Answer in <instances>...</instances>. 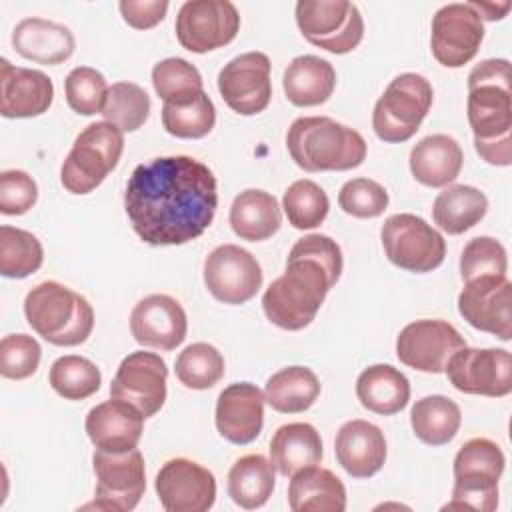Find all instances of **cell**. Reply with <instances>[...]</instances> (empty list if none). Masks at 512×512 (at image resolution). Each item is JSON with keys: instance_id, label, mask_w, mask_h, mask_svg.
Instances as JSON below:
<instances>
[{"instance_id": "1", "label": "cell", "mask_w": 512, "mask_h": 512, "mask_svg": "<svg viewBox=\"0 0 512 512\" xmlns=\"http://www.w3.org/2000/svg\"><path fill=\"white\" fill-rule=\"evenodd\" d=\"M124 208L132 230L152 246L196 240L214 220V172L192 156H158L138 164L126 184Z\"/></svg>"}, {"instance_id": "2", "label": "cell", "mask_w": 512, "mask_h": 512, "mask_svg": "<svg viewBox=\"0 0 512 512\" xmlns=\"http://www.w3.org/2000/svg\"><path fill=\"white\" fill-rule=\"evenodd\" d=\"M342 250L326 234L300 238L286 260V270L262 296L266 318L282 330H302L318 314L328 290L340 280Z\"/></svg>"}, {"instance_id": "3", "label": "cell", "mask_w": 512, "mask_h": 512, "mask_svg": "<svg viewBox=\"0 0 512 512\" xmlns=\"http://www.w3.org/2000/svg\"><path fill=\"white\" fill-rule=\"evenodd\" d=\"M468 122L474 148L492 166L512 164V90L510 62L490 58L468 74Z\"/></svg>"}, {"instance_id": "4", "label": "cell", "mask_w": 512, "mask_h": 512, "mask_svg": "<svg viewBox=\"0 0 512 512\" xmlns=\"http://www.w3.org/2000/svg\"><path fill=\"white\" fill-rule=\"evenodd\" d=\"M286 146L298 168L306 172L352 170L366 158L362 134L328 116L296 118L286 134Z\"/></svg>"}, {"instance_id": "5", "label": "cell", "mask_w": 512, "mask_h": 512, "mask_svg": "<svg viewBox=\"0 0 512 512\" xmlns=\"http://www.w3.org/2000/svg\"><path fill=\"white\" fill-rule=\"evenodd\" d=\"M24 314L32 330L54 346H78L94 328L90 302L56 280L40 282L26 294Z\"/></svg>"}, {"instance_id": "6", "label": "cell", "mask_w": 512, "mask_h": 512, "mask_svg": "<svg viewBox=\"0 0 512 512\" xmlns=\"http://www.w3.org/2000/svg\"><path fill=\"white\" fill-rule=\"evenodd\" d=\"M504 452L488 438H470L454 458L452 500L444 510L492 512L498 508V480L504 472Z\"/></svg>"}, {"instance_id": "7", "label": "cell", "mask_w": 512, "mask_h": 512, "mask_svg": "<svg viewBox=\"0 0 512 512\" xmlns=\"http://www.w3.org/2000/svg\"><path fill=\"white\" fill-rule=\"evenodd\" d=\"M124 132L110 122L88 124L74 140L62 168L60 182L72 194H88L118 166Z\"/></svg>"}, {"instance_id": "8", "label": "cell", "mask_w": 512, "mask_h": 512, "mask_svg": "<svg viewBox=\"0 0 512 512\" xmlns=\"http://www.w3.org/2000/svg\"><path fill=\"white\" fill-rule=\"evenodd\" d=\"M432 100V84L422 74H398L374 106L372 128L376 136L388 144L410 140L430 112Z\"/></svg>"}, {"instance_id": "9", "label": "cell", "mask_w": 512, "mask_h": 512, "mask_svg": "<svg viewBox=\"0 0 512 512\" xmlns=\"http://www.w3.org/2000/svg\"><path fill=\"white\" fill-rule=\"evenodd\" d=\"M380 240L386 258L408 272L436 270L446 256V242L424 218L416 214H392L384 220Z\"/></svg>"}, {"instance_id": "10", "label": "cell", "mask_w": 512, "mask_h": 512, "mask_svg": "<svg viewBox=\"0 0 512 512\" xmlns=\"http://www.w3.org/2000/svg\"><path fill=\"white\" fill-rule=\"evenodd\" d=\"M296 24L310 44L332 54L352 52L364 36L362 14L346 0H300Z\"/></svg>"}, {"instance_id": "11", "label": "cell", "mask_w": 512, "mask_h": 512, "mask_svg": "<svg viewBox=\"0 0 512 512\" xmlns=\"http://www.w3.org/2000/svg\"><path fill=\"white\" fill-rule=\"evenodd\" d=\"M96 474L94 502L86 508L128 512L134 510L146 490L144 456L138 448L128 452L96 450L92 456Z\"/></svg>"}, {"instance_id": "12", "label": "cell", "mask_w": 512, "mask_h": 512, "mask_svg": "<svg viewBox=\"0 0 512 512\" xmlns=\"http://www.w3.org/2000/svg\"><path fill=\"white\" fill-rule=\"evenodd\" d=\"M174 28L182 48L204 54L236 38L240 14L228 0H188L180 6Z\"/></svg>"}, {"instance_id": "13", "label": "cell", "mask_w": 512, "mask_h": 512, "mask_svg": "<svg viewBox=\"0 0 512 512\" xmlns=\"http://www.w3.org/2000/svg\"><path fill=\"white\" fill-rule=\"evenodd\" d=\"M464 394L502 398L512 392V356L504 348H460L444 368Z\"/></svg>"}, {"instance_id": "14", "label": "cell", "mask_w": 512, "mask_h": 512, "mask_svg": "<svg viewBox=\"0 0 512 512\" xmlns=\"http://www.w3.org/2000/svg\"><path fill=\"white\" fill-rule=\"evenodd\" d=\"M430 30L432 56L446 68L468 64L484 40V22L470 2H450L438 8Z\"/></svg>"}, {"instance_id": "15", "label": "cell", "mask_w": 512, "mask_h": 512, "mask_svg": "<svg viewBox=\"0 0 512 512\" xmlns=\"http://www.w3.org/2000/svg\"><path fill=\"white\" fill-rule=\"evenodd\" d=\"M466 346L462 334L438 318H422L406 324L396 338V356L402 364L428 372H444L448 360Z\"/></svg>"}, {"instance_id": "16", "label": "cell", "mask_w": 512, "mask_h": 512, "mask_svg": "<svg viewBox=\"0 0 512 512\" xmlns=\"http://www.w3.org/2000/svg\"><path fill=\"white\" fill-rule=\"evenodd\" d=\"M204 284L218 302L244 304L260 290L262 268L248 250L236 244H222L204 260Z\"/></svg>"}, {"instance_id": "17", "label": "cell", "mask_w": 512, "mask_h": 512, "mask_svg": "<svg viewBox=\"0 0 512 512\" xmlns=\"http://www.w3.org/2000/svg\"><path fill=\"white\" fill-rule=\"evenodd\" d=\"M460 316L476 330L512 338V284L506 274L480 276L464 282L458 294Z\"/></svg>"}, {"instance_id": "18", "label": "cell", "mask_w": 512, "mask_h": 512, "mask_svg": "<svg viewBox=\"0 0 512 512\" xmlns=\"http://www.w3.org/2000/svg\"><path fill=\"white\" fill-rule=\"evenodd\" d=\"M154 488L166 512H206L216 500V478L190 458H170L156 474Z\"/></svg>"}, {"instance_id": "19", "label": "cell", "mask_w": 512, "mask_h": 512, "mask_svg": "<svg viewBox=\"0 0 512 512\" xmlns=\"http://www.w3.org/2000/svg\"><path fill=\"white\" fill-rule=\"evenodd\" d=\"M270 58L264 52H244L232 58L218 74V90L230 110L254 116L266 110L272 96Z\"/></svg>"}, {"instance_id": "20", "label": "cell", "mask_w": 512, "mask_h": 512, "mask_svg": "<svg viewBox=\"0 0 512 512\" xmlns=\"http://www.w3.org/2000/svg\"><path fill=\"white\" fill-rule=\"evenodd\" d=\"M166 380V362L154 352L136 350L120 362L110 384V396L130 402L144 418H150L166 402Z\"/></svg>"}, {"instance_id": "21", "label": "cell", "mask_w": 512, "mask_h": 512, "mask_svg": "<svg viewBox=\"0 0 512 512\" xmlns=\"http://www.w3.org/2000/svg\"><path fill=\"white\" fill-rule=\"evenodd\" d=\"M130 332L138 344L170 352L184 342L188 318L176 298L168 294H150L132 308Z\"/></svg>"}, {"instance_id": "22", "label": "cell", "mask_w": 512, "mask_h": 512, "mask_svg": "<svg viewBox=\"0 0 512 512\" xmlns=\"http://www.w3.org/2000/svg\"><path fill=\"white\" fill-rule=\"evenodd\" d=\"M264 392L252 382L226 386L216 400V430L232 444H250L264 426Z\"/></svg>"}, {"instance_id": "23", "label": "cell", "mask_w": 512, "mask_h": 512, "mask_svg": "<svg viewBox=\"0 0 512 512\" xmlns=\"http://www.w3.org/2000/svg\"><path fill=\"white\" fill-rule=\"evenodd\" d=\"M84 428L96 450L128 452L142 438L144 414L130 402L112 398L90 408Z\"/></svg>"}, {"instance_id": "24", "label": "cell", "mask_w": 512, "mask_h": 512, "mask_svg": "<svg viewBox=\"0 0 512 512\" xmlns=\"http://www.w3.org/2000/svg\"><path fill=\"white\" fill-rule=\"evenodd\" d=\"M54 100L52 80L32 68L0 60V114L4 118H34L48 112Z\"/></svg>"}, {"instance_id": "25", "label": "cell", "mask_w": 512, "mask_h": 512, "mask_svg": "<svg viewBox=\"0 0 512 512\" xmlns=\"http://www.w3.org/2000/svg\"><path fill=\"white\" fill-rule=\"evenodd\" d=\"M334 452L346 474L352 478H370L386 462V438L368 420H348L336 432Z\"/></svg>"}, {"instance_id": "26", "label": "cell", "mask_w": 512, "mask_h": 512, "mask_svg": "<svg viewBox=\"0 0 512 512\" xmlns=\"http://www.w3.org/2000/svg\"><path fill=\"white\" fill-rule=\"evenodd\" d=\"M12 46L26 60L54 66L74 54L76 40L68 26L32 16L20 20L12 30Z\"/></svg>"}, {"instance_id": "27", "label": "cell", "mask_w": 512, "mask_h": 512, "mask_svg": "<svg viewBox=\"0 0 512 512\" xmlns=\"http://www.w3.org/2000/svg\"><path fill=\"white\" fill-rule=\"evenodd\" d=\"M412 176L430 188H442L454 182L462 170L464 154L460 144L448 134H430L410 150Z\"/></svg>"}, {"instance_id": "28", "label": "cell", "mask_w": 512, "mask_h": 512, "mask_svg": "<svg viewBox=\"0 0 512 512\" xmlns=\"http://www.w3.org/2000/svg\"><path fill=\"white\" fill-rule=\"evenodd\" d=\"M288 506L294 512H344L346 488L332 470L314 464L292 476Z\"/></svg>"}, {"instance_id": "29", "label": "cell", "mask_w": 512, "mask_h": 512, "mask_svg": "<svg viewBox=\"0 0 512 512\" xmlns=\"http://www.w3.org/2000/svg\"><path fill=\"white\" fill-rule=\"evenodd\" d=\"M282 86L286 98L294 106H318L332 96L336 88V72L334 66L320 56H296L284 70Z\"/></svg>"}, {"instance_id": "30", "label": "cell", "mask_w": 512, "mask_h": 512, "mask_svg": "<svg viewBox=\"0 0 512 512\" xmlns=\"http://www.w3.org/2000/svg\"><path fill=\"white\" fill-rule=\"evenodd\" d=\"M322 438L308 422L282 424L270 440V462L282 476L292 478L298 470L320 464Z\"/></svg>"}, {"instance_id": "31", "label": "cell", "mask_w": 512, "mask_h": 512, "mask_svg": "<svg viewBox=\"0 0 512 512\" xmlns=\"http://www.w3.org/2000/svg\"><path fill=\"white\" fill-rule=\"evenodd\" d=\"M356 396L366 410L392 416L406 408L410 400V382L390 364H372L360 372L356 380Z\"/></svg>"}, {"instance_id": "32", "label": "cell", "mask_w": 512, "mask_h": 512, "mask_svg": "<svg viewBox=\"0 0 512 512\" xmlns=\"http://www.w3.org/2000/svg\"><path fill=\"white\" fill-rule=\"evenodd\" d=\"M282 212L278 200L264 190L248 188L230 206V226L236 236L248 242L268 240L278 232Z\"/></svg>"}, {"instance_id": "33", "label": "cell", "mask_w": 512, "mask_h": 512, "mask_svg": "<svg viewBox=\"0 0 512 512\" xmlns=\"http://www.w3.org/2000/svg\"><path fill=\"white\" fill-rule=\"evenodd\" d=\"M488 212V198L474 186H446L432 204L434 224L448 234H464L474 228Z\"/></svg>"}, {"instance_id": "34", "label": "cell", "mask_w": 512, "mask_h": 512, "mask_svg": "<svg viewBox=\"0 0 512 512\" xmlns=\"http://www.w3.org/2000/svg\"><path fill=\"white\" fill-rule=\"evenodd\" d=\"M320 396V380L306 366H288L272 374L264 388V398L276 412L300 414Z\"/></svg>"}, {"instance_id": "35", "label": "cell", "mask_w": 512, "mask_h": 512, "mask_svg": "<svg viewBox=\"0 0 512 512\" xmlns=\"http://www.w3.org/2000/svg\"><path fill=\"white\" fill-rule=\"evenodd\" d=\"M274 484V466L262 454L238 458L228 472V496L246 510L264 506L274 492Z\"/></svg>"}, {"instance_id": "36", "label": "cell", "mask_w": 512, "mask_h": 512, "mask_svg": "<svg viewBox=\"0 0 512 512\" xmlns=\"http://www.w3.org/2000/svg\"><path fill=\"white\" fill-rule=\"evenodd\" d=\"M462 422L460 406L442 394H430L414 402L410 410V424L418 440L428 446L448 444Z\"/></svg>"}, {"instance_id": "37", "label": "cell", "mask_w": 512, "mask_h": 512, "mask_svg": "<svg viewBox=\"0 0 512 512\" xmlns=\"http://www.w3.org/2000/svg\"><path fill=\"white\" fill-rule=\"evenodd\" d=\"M152 84L164 104L184 106L196 100L202 88V76L194 64L184 58H166L154 64Z\"/></svg>"}, {"instance_id": "38", "label": "cell", "mask_w": 512, "mask_h": 512, "mask_svg": "<svg viewBox=\"0 0 512 512\" xmlns=\"http://www.w3.org/2000/svg\"><path fill=\"white\" fill-rule=\"evenodd\" d=\"M48 382L52 390L64 400H86L100 390L102 374L98 366L76 354H66L50 366Z\"/></svg>"}, {"instance_id": "39", "label": "cell", "mask_w": 512, "mask_h": 512, "mask_svg": "<svg viewBox=\"0 0 512 512\" xmlns=\"http://www.w3.org/2000/svg\"><path fill=\"white\" fill-rule=\"evenodd\" d=\"M44 260L40 240L22 228H0V274L4 278H26L34 274Z\"/></svg>"}, {"instance_id": "40", "label": "cell", "mask_w": 512, "mask_h": 512, "mask_svg": "<svg viewBox=\"0 0 512 512\" xmlns=\"http://www.w3.org/2000/svg\"><path fill=\"white\" fill-rule=\"evenodd\" d=\"M150 96L134 82H114L108 88L102 116L122 132H134L144 126L150 116Z\"/></svg>"}, {"instance_id": "41", "label": "cell", "mask_w": 512, "mask_h": 512, "mask_svg": "<svg viewBox=\"0 0 512 512\" xmlns=\"http://www.w3.org/2000/svg\"><path fill=\"white\" fill-rule=\"evenodd\" d=\"M174 370L186 388L208 390L224 378L226 366L218 348L208 342H194L178 354Z\"/></svg>"}, {"instance_id": "42", "label": "cell", "mask_w": 512, "mask_h": 512, "mask_svg": "<svg viewBox=\"0 0 512 512\" xmlns=\"http://www.w3.org/2000/svg\"><path fill=\"white\" fill-rule=\"evenodd\" d=\"M282 208L296 230H310L326 220L330 200L316 182L302 178L286 188Z\"/></svg>"}, {"instance_id": "43", "label": "cell", "mask_w": 512, "mask_h": 512, "mask_svg": "<svg viewBox=\"0 0 512 512\" xmlns=\"http://www.w3.org/2000/svg\"><path fill=\"white\" fill-rule=\"evenodd\" d=\"M216 124V108L206 92L184 106H162V126L176 138H204Z\"/></svg>"}, {"instance_id": "44", "label": "cell", "mask_w": 512, "mask_h": 512, "mask_svg": "<svg viewBox=\"0 0 512 512\" xmlns=\"http://www.w3.org/2000/svg\"><path fill=\"white\" fill-rule=\"evenodd\" d=\"M108 88L110 86L106 84V78L90 66H76L64 80L66 102L74 112L82 116L102 112Z\"/></svg>"}, {"instance_id": "45", "label": "cell", "mask_w": 512, "mask_h": 512, "mask_svg": "<svg viewBox=\"0 0 512 512\" xmlns=\"http://www.w3.org/2000/svg\"><path fill=\"white\" fill-rule=\"evenodd\" d=\"M508 256L506 248L492 236L472 238L460 256V276L464 282L480 276L506 274Z\"/></svg>"}, {"instance_id": "46", "label": "cell", "mask_w": 512, "mask_h": 512, "mask_svg": "<svg viewBox=\"0 0 512 512\" xmlns=\"http://www.w3.org/2000/svg\"><path fill=\"white\" fill-rule=\"evenodd\" d=\"M42 348L28 334H8L0 342V374L8 380L30 378L40 364Z\"/></svg>"}, {"instance_id": "47", "label": "cell", "mask_w": 512, "mask_h": 512, "mask_svg": "<svg viewBox=\"0 0 512 512\" xmlns=\"http://www.w3.org/2000/svg\"><path fill=\"white\" fill-rule=\"evenodd\" d=\"M340 208L354 218H376L388 206V192L370 178H352L338 192Z\"/></svg>"}, {"instance_id": "48", "label": "cell", "mask_w": 512, "mask_h": 512, "mask_svg": "<svg viewBox=\"0 0 512 512\" xmlns=\"http://www.w3.org/2000/svg\"><path fill=\"white\" fill-rule=\"evenodd\" d=\"M38 200V186L24 170H4L0 174V212L6 216L26 214Z\"/></svg>"}, {"instance_id": "49", "label": "cell", "mask_w": 512, "mask_h": 512, "mask_svg": "<svg viewBox=\"0 0 512 512\" xmlns=\"http://www.w3.org/2000/svg\"><path fill=\"white\" fill-rule=\"evenodd\" d=\"M124 22L136 30H150L160 24L168 12L166 0H122L118 4Z\"/></svg>"}, {"instance_id": "50", "label": "cell", "mask_w": 512, "mask_h": 512, "mask_svg": "<svg viewBox=\"0 0 512 512\" xmlns=\"http://www.w3.org/2000/svg\"><path fill=\"white\" fill-rule=\"evenodd\" d=\"M472 8L480 14V18L484 20H502L508 10H510V2H502V4H488V2H470Z\"/></svg>"}]
</instances>
